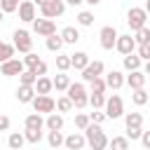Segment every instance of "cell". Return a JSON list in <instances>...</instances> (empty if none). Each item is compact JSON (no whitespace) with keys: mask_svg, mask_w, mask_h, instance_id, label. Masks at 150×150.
I'll return each mask as SVG.
<instances>
[{"mask_svg":"<svg viewBox=\"0 0 150 150\" xmlns=\"http://www.w3.org/2000/svg\"><path fill=\"white\" fill-rule=\"evenodd\" d=\"M84 141H87V145L91 148V150H105L108 148V136L103 134V129L98 127V124H91L89 122V127L84 129Z\"/></svg>","mask_w":150,"mask_h":150,"instance_id":"1","label":"cell"},{"mask_svg":"<svg viewBox=\"0 0 150 150\" xmlns=\"http://www.w3.org/2000/svg\"><path fill=\"white\" fill-rule=\"evenodd\" d=\"M66 96L70 98V103H73V108H84L87 105V89H84V84L82 82H70L68 84V89H66Z\"/></svg>","mask_w":150,"mask_h":150,"instance_id":"2","label":"cell"},{"mask_svg":"<svg viewBox=\"0 0 150 150\" xmlns=\"http://www.w3.org/2000/svg\"><path fill=\"white\" fill-rule=\"evenodd\" d=\"M127 21H129L131 33L141 30V28L148 23V9H145V7H131V9L127 12Z\"/></svg>","mask_w":150,"mask_h":150,"instance_id":"3","label":"cell"},{"mask_svg":"<svg viewBox=\"0 0 150 150\" xmlns=\"http://www.w3.org/2000/svg\"><path fill=\"white\" fill-rule=\"evenodd\" d=\"M103 108H105V112H103L105 120H117V117L124 115V103H122V96H117V94L108 96L105 103H103Z\"/></svg>","mask_w":150,"mask_h":150,"instance_id":"4","label":"cell"},{"mask_svg":"<svg viewBox=\"0 0 150 150\" xmlns=\"http://www.w3.org/2000/svg\"><path fill=\"white\" fill-rule=\"evenodd\" d=\"M40 12H42V19H56V16H61L63 12H66V2L63 0H47L42 7H40Z\"/></svg>","mask_w":150,"mask_h":150,"instance_id":"5","label":"cell"},{"mask_svg":"<svg viewBox=\"0 0 150 150\" xmlns=\"http://www.w3.org/2000/svg\"><path fill=\"white\" fill-rule=\"evenodd\" d=\"M12 38H14V49H19V52H23V54H28V52L33 49V38H30V33H28V30L16 28Z\"/></svg>","mask_w":150,"mask_h":150,"instance_id":"6","label":"cell"},{"mask_svg":"<svg viewBox=\"0 0 150 150\" xmlns=\"http://www.w3.org/2000/svg\"><path fill=\"white\" fill-rule=\"evenodd\" d=\"M30 23H33V33L40 35V38H49V35L56 33V23L52 19H33Z\"/></svg>","mask_w":150,"mask_h":150,"instance_id":"7","label":"cell"},{"mask_svg":"<svg viewBox=\"0 0 150 150\" xmlns=\"http://www.w3.org/2000/svg\"><path fill=\"white\" fill-rule=\"evenodd\" d=\"M30 105H33V110H35L38 115H49V112H54V98H52V96H38V94H35V98L30 101Z\"/></svg>","mask_w":150,"mask_h":150,"instance_id":"8","label":"cell"},{"mask_svg":"<svg viewBox=\"0 0 150 150\" xmlns=\"http://www.w3.org/2000/svg\"><path fill=\"white\" fill-rule=\"evenodd\" d=\"M103 70H105L103 61H89V63L82 68V80H84V82H91L94 77H101Z\"/></svg>","mask_w":150,"mask_h":150,"instance_id":"9","label":"cell"},{"mask_svg":"<svg viewBox=\"0 0 150 150\" xmlns=\"http://www.w3.org/2000/svg\"><path fill=\"white\" fill-rule=\"evenodd\" d=\"M115 49H117L122 56H127V54H134V49H136L134 35H131V33H129V35H117V40H115Z\"/></svg>","mask_w":150,"mask_h":150,"instance_id":"10","label":"cell"},{"mask_svg":"<svg viewBox=\"0 0 150 150\" xmlns=\"http://www.w3.org/2000/svg\"><path fill=\"white\" fill-rule=\"evenodd\" d=\"M23 70H26V68H23L21 59H9V61L0 63V73H2L5 77H14V75H21Z\"/></svg>","mask_w":150,"mask_h":150,"instance_id":"11","label":"cell"},{"mask_svg":"<svg viewBox=\"0 0 150 150\" xmlns=\"http://www.w3.org/2000/svg\"><path fill=\"white\" fill-rule=\"evenodd\" d=\"M117 35H120V33L115 30V26H103L101 33H98V38H101V47H103V49H112Z\"/></svg>","mask_w":150,"mask_h":150,"instance_id":"12","label":"cell"},{"mask_svg":"<svg viewBox=\"0 0 150 150\" xmlns=\"http://www.w3.org/2000/svg\"><path fill=\"white\" fill-rule=\"evenodd\" d=\"M16 12H19V19L26 21V23H30V21L35 19V5H33L30 0H21L19 7H16Z\"/></svg>","mask_w":150,"mask_h":150,"instance_id":"13","label":"cell"},{"mask_svg":"<svg viewBox=\"0 0 150 150\" xmlns=\"http://www.w3.org/2000/svg\"><path fill=\"white\" fill-rule=\"evenodd\" d=\"M105 89H112V91H117L122 84H124V75L120 73V70H110L108 75H105Z\"/></svg>","mask_w":150,"mask_h":150,"instance_id":"14","label":"cell"},{"mask_svg":"<svg viewBox=\"0 0 150 150\" xmlns=\"http://www.w3.org/2000/svg\"><path fill=\"white\" fill-rule=\"evenodd\" d=\"M124 82H127L131 89H143V87H145V73H143V70H131V73L124 77Z\"/></svg>","mask_w":150,"mask_h":150,"instance_id":"15","label":"cell"},{"mask_svg":"<svg viewBox=\"0 0 150 150\" xmlns=\"http://www.w3.org/2000/svg\"><path fill=\"white\" fill-rule=\"evenodd\" d=\"M63 145L68 148V150H82L84 145H87V141H84V136L82 134H70V136H63Z\"/></svg>","mask_w":150,"mask_h":150,"instance_id":"16","label":"cell"},{"mask_svg":"<svg viewBox=\"0 0 150 150\" xmlns=\"http://www.w3.org/2000/svg\"><path fill=\"white\" fill-rule=\"evenodd\" d=\"M59 38L63 40V45H75V42L80 40V30H77L75 26H66V28L59 33Z\"/></svg>","mask_w":150,"mask_h":150,"instance_id":"17","label":"cell"},{"mask_svg":"<svg viewBox=\"0 0 150 150\" xmlns=\"http://www.w3.org/2000/svg\"><path fill=\"white\" fill-rule=\"evenodd\" d=\"M33 89H35V94H38V96H49V91H52V80H49L47 75H42V77H38V80H35Z\"/></svg>","mask_w":150,"mask_h":150,"instance_id":"18","label":"cell"},{"mask_svg":"<svg viewBox=\"0 0 150 150\" xmlns=\"http://www.w3.org/2000/svg\"><path fill=\"white\" fill-rule=\"evenodd\" d=\"M33 98H35V89L28 87V84H19V89H16V101H19V103H30Z\"/></svg>","mask_w":150,"mask_h":150,"instance_id":"19","label":"cell"},{"mask_svg":"<svg viewBox=\"0 0 150 150\" xmlns=\"http://www.w3.org/2000/svg\"><path fill=\"white\" fill-rule=\"evenodd\" d=\"M45 127H47L49 131H61V129H63V115H59V112H49L47 120H45Z\"/></svg>","mask_w":150,"mask_h":150,"instance_id":"20","label":"cell"},{"mask_svg":"<svg viewBox=\"0 0 150 150\" xmlns=\"http://www.w3.org/2000/svg\"><path fill=\"white\" fill-rule=\"evenodd\" d=\"M87 63H89V54H87V52H75V54H70V68L82 70Z\"/></svg>","mask_w":150,"mask_h":150,"instance_id":"21","label":"cell"},{"mask_svg":"<svg viewBox=\"0 0 150 150\" xmlns=\"http://www.w3.org/2000/svg\"><path fill=\"white\" fill-rule=\"evenodd\" d=\"M68 84H70V77L66 73H59L56 77H52V89H56V91H66Z\"/></svg>","mask_w":150,"mask_h":150,"instance_id":"22","label":"cell"},{"mask_svg":"<svg viewBox=\"0 0 150 150\" xmlns=\"http://www.w3.org/2000/svg\"><path fill=\"white\" fill-rule=\"evenodd\" d=\"M26 129H40L42 131V127H45V117L42 115H38V112H30L28 117H26Z\"/></svg>","mask_w":150,"mask_h":150,"instance_id":"23","label":"cell"},{"mask_svg":"<svg viewBox=\"0 0 150 150\" xmlns=\"http://www.w3.org/2000/svg\"><path fill=\"white\" fill-rule=\"evenodd\" d=\"M122 66H124V70H141V59L136 56V54H127L124 59H122Z\"/></svg>","mask_w":150,"mask_h":150,"instance_id":"24","label":"cell"},{"mask_svg":"<svg viewBox=\"0 0 150 150\" xmlns=\"http://www.w3.org/2000/svg\"><path fill=\"white\" fill-rule=\"evenodd\" d=\"M26 143V138H23V134H19V131H12L9 134V138H7V145H9V150H21V145Z\"/></svg>","mask_w":150,"mask_h":150,"instance_id":"25","label":"cell"},{"mask_svg":"<svg viewBox=\"0 0 150 150\" xmlns=\"http://www.w3.org/2000/svg\"><path fill=\"white\" fill-rule=\"evenodd\" d=\"M45 45H47V49H49V52H56V54H59V52H61V47H63V40L59 38V33H54V35H49V38L45 40Z\"/></svg>","mask_w":150,"mask_h":150,"instance_id":"26","label":"cell"},{"mask_svg":"<svg viewBox=\"0 0 150 150\" xmlns=\"http://www.w3.org/2000/svg\"><path fill=\"white\" fill-rule=\"evenodd\" d=\"M124 124H127V129H129V127H138V129H141L143 115H141V112H124Z\"/></svg>","mask_w":150,"mask_h":150,"instance_id":"27","label":"cell"},{"mask_svg":"<svg viewBox=\"0 0 150 150\" xmlns=\"http://www.w3.org/2000/svg\"><path fill=\"white\" fill-rule=\"evenodd\" d=\"M110 150H129V138L127 136H112V141H108Z\"/></svg>","mask_w":150,"mask_h":150,"instance_id":"28","label":"cell"},{"mask_svg":"<svg viewBox=\"0 0 150 150\" xmlns=\"http://www.w3.org/2000/svg\"><path fill=\"white\" fill-rule=\"evenodd\" d=\"M9 59H14V45L0 40V63H5V61H9Z\"/></svg>","mask_w":150,"mask_h":150,"instance_id":"29","label":"cell"},{"mask_svg":"<svg viewBox=\"0 0 150 150\" xmlns=\"http://www.w3.org/2000/svg\"><path fill=\"white\" fill-rule=\"evenodd\" d=\"M54 108H56L59 112H70V110H73V103H70L68 96H59V98L54 101Z\"/></svg>","mask_w":150,"mask_h":150,"instance_id":"30","label":"cell"},{"mask_svg":"<svg viewBox=\"0 0 150 150\" xmlns=\"http://www.w3.org/2000/svg\"><path fill=\"white\" fill-rule=\"evenodd\" d=\"M47 143H49V148H54V150L61 148V145H63V134H61V131H49V134H47Z\"/></svg>","mask_w":150,"mask_h":150,"instance_id":"31","label":"cell"},{"mask_svg":"<svg viewBox=\"0 0 150 150\" xmlns=\"http://www.w3.org/2000/svg\"><path fill=\"white\" fill-rule=\"evenodd\" d=\"M136 45H150V28L143 26L141 30H136V38H134Z\"/></svg>","mask_w":150,"mask_h":150,"instance_id":"32","label":"cell"},{"mask_svg":"<svg viewBox=\"0 0 150 150\" xmlns=\"http://www.w3.org/2000/svg\"><path fill=\"white\" fill-rule=\"evenodd\" d=\"M40 61H42V59H40L38 54H33V52H28V54L23 56V61H21V63H23V68H26V70H33V68H35V66H38Z\"/></svg>","mask_w":150,"mask_h":150,"instance_id":"33","label":"cell"},{"mask_svg":"<svg viewBox=\"0 0 150 150\" xmlns=\"http://www.w3.org/2000/svg\"><path fill=\"white\" fill-rule=\"evenodd\" d=\"M56 68L59 73H66L70 68V54H56Z\"/></svg>","mask_w":150,"mask_h":150,"instance_id":"34","label":"cell"},{"mask_svg":"<svg viewBox=\"0 0 150 150\" xmlns=\"http://www.w3.org/2000/svg\"><path fill=\"white\" fill-rule=\"evenodd\" d=\"M131 101H134L136 105H145V103H148V91H145V89H134Z\"/></svg>","mask_w":150,"mask_h":150,"instance_id":"35","label":"cell"},{"mask_svg":"<svg viewBox=\"0 0 150 150\" xmlns=\"http://www.w3.org/2000/svg\"><path fill=\"white\" fill-rule=\"evenodd\" d=\"M16 7H19V0H0V12H2V14L16 12Z\"/></svg>","mask_w":150,"mask_h":150,"instance_id":"36","label":"cell"},{"mask_svg":"<svg viewBox=\"0 0 150 150\" xmlns=\"http://www.w3.org/2000/svg\"><path fill=\"white\" fill-rule=\"evenodd\" d=\"M87 103H89L94 110H98V108H103V103H105V96H103V94H91V96L87 98Z\"/></svg>","mask_w":150,"mask_h":150,"instance_id":"37","label":"cell"},{"mask_svg":"<svg viewBox=\"0 0 150 150\" xmlns=\"http://www.w3.org/2000/svg\"><path fill=\"white\" fill-rule=\"evenodd\" d=\"M23 138H26L28 143H40V141H42V131H40V129H26Z\"/></svg>","mask_w":150,"mask_h":150,"instance_id":"38","label":"cell"},{"mask_svg":"<svg viewBox=\"0 0 150 150\" xmlns=\"http://www.w3.org/2000/svg\"><path fill=\"white\" fill-rule=\"evenodd\" d=\"M35 75H33V70H23L21 75H19V84H28V87H33L35 84Z\"/></svg>","mask_w":150,"mask_h":150,"instance_id":"39","label":"cell"},{"mask_svg":"<svg viewBox=\"0 0 150 150\" xmlns=\"http://www.w3.org/2000/svg\"><path fill=\"white\" fill-rule=\"evenodd\" d=\"M89 84H91V94H103V91H105V82H103V77H94Z\"/></svg>","mask_w":150,"mask_h":150,"instance_id":"40","label":"cell"},{"mask_svg":"<svg viewBox=\"0 0 150 150\" xmlns=\"http://www.w3.org/2000/svg\"><path fill=\"white\" fill-rule=\"evenodd\" d=\"M77 23L80 26H91L94 23V14L91 12H80L77 14Z\"/></svg>","mask_w":150,"mask_h":150,"instance_id":"41","label":"cell"},{"mask_svg":"<svg viewBox=\"0 0 150 150\" xmlns=\"http://www.w3.org/2000/svg\"><path fill=\"white\" fill-rule=\"evenodd\" d=\"M75 127H77L80 131H84V129L89 127V115H84V112H80V115H75Z\"/></svg>","mask_w":150,"mask_h":150,"instance_id":"42","label":"cell"},{"mask_svg":"<svg viewBox=\"0 0 150 150\" xmlns=\"http://www.w3.org/2000/svg\"><path fill=\"white\" fill-rule=\"evenodd\" d=\"M136 47H138V54L136 56L141 61H150V45H136Z\"/></svg>","mask_w":150,"mask_h":150,"instance_id":"43","label":"cell"},{"mask_svg":"<svg viewBox=\"0 0 150 150\" xmlns=\"http://www.w3.org/2000/svg\"><path fill=\"white\" fill-rule=\"evenodd\" d=\"M89 122H91V124H101V122H105V115H103L101 110H94V112L89 115Z\"/></svg>","mask_w":150,"mask_h":150,"instance_id":"44","label":"cell"},{"mask_svg":"<svg viewBox=\"0 0 150 150\" xmlns=\"http://www.w3.org/2000/svg\"><path fill=\"white\" fill-rule=\"evenodd\" d=\"M33 75H35V77H42V75H47V63H45V61H40V63L33 68Z\"/></svg>","mask_w":150,"mask_h":150,"instance_id":"45","label":"cell"},{"mask_svg":"<svg viewBox=\"0 0 150 150\" xmlns=\"http://www.w3.org/2000/svg\"><path fill=\"white\" fill-rule=\"evenodd\" d=\"M141 131H143V129H138V127H129V129H127V138H131V141H134V138H141Z\"/></svg>","mask_w":150,"mask_h":150,"instance_id":"46","label":"cell"},{"mask_svg":"<svg viewBox=\"0 0 150 150\" xmlns=\"http://www.w3.org/2000/svg\"><path fill=\"white\" fill-rule=\"evenodd\" d=\"M9 124H12V122H9V117H7V115H0V131H7V129H9Z\"/></svg>","mask_w":150,"mask_h":150,"instance_id":"47","label":"cell"},{"mask_svg":"<svg viewBox=\"0 0 150 150\" xmlns=\"http://www.w3.org/2000/svg\"><path fill=\"white\" fill-rule=\"evenodd\" d=\"M141 143L145 148H150V131H141Z\"/></svg>","mask_w":150,"mask_h":150,"instance_id":"48","label":"cell"},{"mask_svg":"<svg viewBox=\"0 0 150 150\" xmlns=\"http://www.w3.org/2000/svg\"><path fill=\"white\" fill-rule=\"evenodd\" d=\"M63 2H66V5H73V7H77V5H82L84 0H63Z\"/></svg>","mask_w":150,"mask_h":150,"instance_id":"49","label":"cell"},{"mask_svg":"<svg viewBox=\"0 0 150 150\" xmlns=\"http://www.w3.org/2000/svg\"><path fill=\"white\" fill-rule=\"evenodd\" d=\"M30 2H33V5H35V7H42V5H45V2H47V0H30Z\"/></svg>","mask_w":150,"mask_h":150,"instance_id":"50","label":"cell"},{"mask_svg":"<svg viewBox=\"0 0 150 150\" xmlns=\"http://www.w3.org/2000/svg\"><path fill=\"white\" fill-rule=\"evenodd\" d=\"M84 2H87V5H91V7H96V5L101 2V0H84Z\"/></svg>","mask_w":150,"mask_h":150,"instance_id":"51","label":"cell"},{"mask_svg":"<svg viewBox=\"0 0 150 150\" xmlns=\"http://www.w3.org/2000/svg\"><path fill=\"white\" fill-rule=\"evenodd\" d=\"M0 21H2V12H0Z\"/></svg>","mask_w":150,"mask_h":150,"instance_id":"52","label":"cell"},{"mask_svg":"<svg viewBox=\"0 0 150 150\" xmlns=\"http://www.w3.org/2000/svg\"><path fill=\"white\" fill-rule=\"evenodd\" d=\"M0 143H2V136H0Z\"/></svg>","mask_w":150,"mask_h":150,"instance_id":"53","label":"cell"},{"mask_svg":"<svg viewBox=\"0 0 150 150\" xmlns=\"http://www.w3.org/2000/svg\"><path fill=\"white\" fill-rule=\"evenodd\" d=\"M19 2H21V0H19Z\"/></svg>","mask_w":150,"mask_h":150,"instance_id":"54","label":"cell"}]
</instances>
